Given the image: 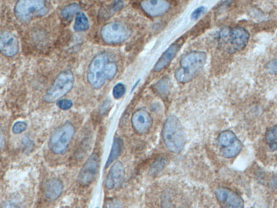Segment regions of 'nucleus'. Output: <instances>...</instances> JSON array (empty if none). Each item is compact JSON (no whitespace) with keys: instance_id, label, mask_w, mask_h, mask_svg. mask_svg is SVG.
I'll return each mask as SVG.
<instances>
[{"instance_id":"39448f33","label":"nucleus","mask_w":277,"mask_h":208,"mask_svg":"<svg viewBox=\"0 0 277 208\" xmlns=\"http://www.w3.org/2000/svg\"><path fill=\"white\" fill-rule=\"evenodd\" d=\"M74 84V77L70 70L60 72L52 86L50 87L46 93L43 96L44 101L48 104L61 100L64 96L72 90Z\"/></svg>"},{"instance_id":"4be33fe9","label":"nucleus","mask_w":277,"mask_h":208,"mask_svg":"<svg viewBox=\"0 0 277 208\" xmlns=\"http://www.w3.org/2000/svg\"><path fill=\"white\" fill-rule=\"evenodd\" d=\"M80 10V6H78V4H70L62 10V18H64V20H70L74 16L78 14Z\"/></svg>"},{"instance_id":"dca6fc26","label":"nucleus","mask_w":277,"mask_h":208,"mask_svg":"<svg viewBox=\"0 0 277 208\" xmlns=\"http://www.w3.org/2000/svg\"><path fill=\"white\" fill-rule=\"evenodd\" d=\"M64 191V184L61 180L52 178L47 180L44 185V194L50 200L58 199Z\"/></svg>"},{"instance_id":"0eeeda50","label":"nucleus","mask_w":277,"mask_h":208,"mask_svg":"<svg viewBox=\"0 0 277 208\" xmlns=\"http://www.w3.org/2000/svg\"><path fill=\"white\" fill-rule=\"evenodd\" d=\"M76 133V128L70 122H66L56 128L49 139V148L56 154L66 152Z\"/></svg>"},{"instance_id":"f8f14e48","label":"nucleus","mask_w":277,"mask_h":208,"mask_svg":"<svg viewBox=\"0 0 277 208\" xmlns=\"http://www.w3.org/2000/svg\"><path fill=\"white\" fill-rule=\"evenodd\" d=\"M142 9L152 18L164 14L170 9V3L164 0H146L141 3Z\"/></svg>"},{"instance_id":"6ab92c4d","label":"nucleus","mask_w":277,"mask_h":208,"mask_svg":"<svg viewBox=\"0 0 277 208\" xmlns=\"http://www.w3.org/2000/svg\"><path fill=\"white\" fill-rule=\"evenodd\" d=\"M122 146H123V142H122V139L116 138L114 140L113 146H112V148H111V151H110L107 163L105 165L106 168H108L120 156V154L122 153Z\"/></svg>"},{"instance_id":"7c9ffc66","label":"nucleus","mask_w":277,"mask_h":208,"mask_svg":"<svg viewBox=\"0 0 277 208\" xmlns=\"http://www.w3.org/2000/svg\"><path fill=\"white\" fill-rule=\"evenodd\" d=\"M120 203L116 200H111L106 202V208H120Z\"/></svg>"},{"instance_id":"4468645a","label":"nucleus","mask_w":277,"mask_h":208,"mask_svg":"<svg viewBox=\"0 0 277 208\" xmlns=\"http://www.w3.org/2000/svg\"><path fill=\"white\" fill-rule=\"evenodd\" d=\"M132 124L134 130L139 134H144L150 130L152 126V118L145 110H138L132 117Z\"/></svg>"},{"instance_id":"f03ea898","label":"nucleus","mask_w":277,"mask_h":208,"mask_svg":"<svg viewBox=\"0 0 277 208\" xmlns=\"http://www.w3.org/2000/svg\"><path fill=\"white\" fill-rule=\"evenodd\" d=\"M206 61V53L191 52L185 54L180 61V66L175 72V78L179 83L185 84L192 80L199 74Z\"/></svg>"},{"instance_id":"412c9836","label":"nucleus","mask_w":277,"mask_h":208,"mask_svg":"<svg viewBox=\"0 0 277 208\" xmlns=\"http://www.w3.org/2000/svg\"><path fill=\"white\" fill-rule=\"evenodd\" d=\"M242 142L239 140L234 144H232L231 146H228L227 148H222L221 154H222V156L224 158L232 159V158H234L236 156L239 154L240 152L242 151Z\"/></svg>"},{"instance_id":"473e14b6","label":"nucleus","mask_w":277,"mask_h":208,"mask_svg":"<svg viewBox=\"0 0 277 208\" xmlns=\"http://www.w3.org/2000/svg\"><path fill=\"white\" fill-rule=\"evenodd\" d=\"M4 135L3 133H2V134H1V150H3L4 146Z\"/></svg>"},{"instance_id":"cd10ccee","label":"nucleus","mask_w":277,"mask_h":208,"mask_svg":"<svg viewBox=\"0 0 277 208\" xmlns=\"http://www.w3.org/2000/svg\"><path fill=\"white\" fill-rule=\"evenodd\" d=\"M26 128H28V124L24 122H18L14 123L13 128H12V132L14 133V134H20V133H22L24 132L26 130Z\"/></svg>"},{"instance_id":"2f4dec72","label":"nucleus","mask_w":277,"mask_h":208,"mask_svg":"<svg viewBox=\"0 0 277 208\" xmlns=\"http://www.w3.org/2000/svg\"><path fill=\"white\" fill-rule=\"evenodd\" d=\"M3 208H19L18 205H16L14 203L7 202L3 206Z\"/></svg>"},{"instance_id":"5701e85b","label":"nucleus","mask_w":277,"mask_h":208,"mask_svg":"<svg viewBox=\"0 0 277 208\" xmlns=\"http://www.w3.org/2000/svg\"><path fill=\"white\" fill-rule=\"evenodd\" d=\"M174 194L166 193L164 194L162 199V208H182L180 203L176 198H174Z\"/></svg>"},{"instance_id":"9b49d317","label":"nucleus","mask_w":277,"mask_h":208,"mask_svg":"<svg viewBox=\"0 0 277 208\" xmlns=\"http://www.w3.org/2000/svg\"><path fill=\"white\" fill-rule=\"evenodd\" d=\"M1 53L7 58H12L19 52V42L14 35L10 32H4L0 37Z\"/></svg>"},{"instance_id":"7ed1b4c3","label":"nucleus","mask_w":277,"mask_h":208,"mask_svg":"<svg viewBox=\"0 0 277 208\" xmlns=\"http://www.w3.org/2000/svg\"><path fill=\"white\" fill-rule=\"evenodd\" d=\"M250 34L243 28H222L218 36V42L222 50L228 53H236L242 50L248 44Z\"/></svg>"},{"instance_id":"1a4fd4ad","label":"nucleus","mask_w":277,"mask_h":208,"mask_svg":"<svg viewBox=\"0 0 277 208\" xmlns=\"http://www.w3.org/2000/svg\"><path fill=\"white\" fill-rule=\"evenodd\" d=\"M215 196L224 208H244L242 198L230 188H218L215 190Z\"/></svg>"},{"instance_id":"a878e982","label":"nucleus","mask_w":277,"mask_h":208,"mask_svg":"<svg viewBox=\"0 0 277 208\" xmlns=\"http://www.w3.org/2000/svg\"><path fill=\"white\" fill-rule=\"evenodd\" d=\"M166 164V160L163 158H160V159L156 160V162H154L153 165L150 168V172L152 174H156L160 172V170L164 168V166Z\"/></svg>"},{"instance_id":"20e7f679","label":"nucleus","mask_w":277,"mask_h":208,"mask_svg":"<svg viewBox=\"0 0 277 208\" xmlns=\"http://www.w3.org/2000/svg\"><path fill=\"white\" fill-rule=\"evenodd\" d=\"M162 136L164 144L172 153H180L184 147L186 142L184 130L176 116H170L166 118L163 126Z\"/></svg>"},{"instance_id":"a211bd4d","label":"nucleus","mask_w":277,"mask_h":208,"mask_svg":"<svg viewBox=\"0 0 277 208\" xmlns=\"http://www.w3.org/2000/svg\"><path fill=\"white\" fill-rule=\"evenodd\" d=\"M237 141H239V139L237 138L236 134L230 132V130H226L224 132L220 133L218 138V144L221 146L222 148L231 146V145L236 144Z\"/></svg>"},{"instance_id":"423d86ee","label":"nucleus","mask_w":277,"mask_h":208,"mask_svg":"<svg viewBox=\"0 0 277 208\" xmlns=\"http://www.w3.org/2000/svg\"><path fill=\"white\" fill-rule=\"evenodd\" d=\"M14 16L22 22H28L35 18L47 14L48 9L43 0H20L16 4Z\"/></svg>"},{"instance_id":"c85d7f7f","label":"nucleus","mask_w":277,"mask_h":208,"mask_svg":"<svg viewBox=\"0 0 277 208\" xmlns=\"http://www.w3.org/2000/svg\"><path fill=\"white\" fill-rule=\"evenodd\" d=\"M56 105L62 110H68L72 107V101L70 99H61L56 102Z\"/></svg>"},{"instance_id":"ddd939ff","label":"nucleus","mask_w":277,"mask_h":208,"mask_svg":"<svg viewBox=\"0 0 277 208\" xmlns=\"http://www.w3.org/2000/svg\"><path fill=\"white\" fill-rule=\"evenodd\" d=\"M124 178V168L122 162H117L112 166L105 181V186L108 190L118 188Z\"/></svg>"},{"instance_id":"9d476101","label":"nucleus","mask_w":277,"mask_h":208,"mask_svg":"<svg viewBox=\"0 0 277 208\" xmlns=\"http://www.w3.org/2000/svg\"><path fill=\"white\" fill-rule=\"evenodd\" d=\"M99 166L98 156L96 154L90 156L84 163L80 172L78 174V180L82 185H89L92 182L98 174Z\"/></svg>"},{"instance_id":"f3484780","label":"nucleus","mask_w":277,"mask_h":208,"mask_svg":"<svg viewBox=\"0 0 277 208\" xmlns=\"http://www.w3.org/2000/svg\"><path fill=\"white\" fill-rule=\"evenodd\" d=\"M264 142L270 153L277 152V124L268 128L264 136Z\"/></svg>"},{"instance_id":"bb28decb","label":"nucleus","mask_w":277,"mask_h":208,"mask_svg":"<svg viewBox=\"0 0 277 208\" xmlns=\"http://www.w3.org/2000/svg\"><path fill=\"white\" fill-rule=\"evenodd\" d=\"M124 92H126V86L124 84L122 83H118L116 84L113 89V96L114 98L116 99H120L124 96Z\"/></svg>"},{"instance_id":"b1692460","label":"nucleus","mask_w":277,"mask_h":208,"mask_svg":"<svg viewBox=\"0 0 277 208\" xmlns=\"http://www.w3.org/2000/svg\"><path fill=\"white\" fill-rule=\"evenodd\" d=\"M170 88V83L168 78H162L154 86V90L156 92L159 93L160 95L164 96L168 94Z\"/></svg>"},{"instance_id":"c756f323","label":"nucleus","mask_w":277,"mask_h":208,"mask_svg":"<svg viewBox=\"0 0 277 208\" xmlns=\"http://www.w3.org/2000/svg\"><path fill=\"white\" fill-rule=\"evenodd\" d=\"M205 7H200L198 9L194 10L193 13L191 14V18L193 20H196L197 18H199L204 12H205Z\"/></svg>"},{"instance_id":"2eb2a0df","label":"nucleus","mask_w":277,"mask_h":208,"mask_svg":"<svg viewBox=\"0 0 277 208\" xmlns=\"http://www.w3.org/2000/svg\"><path fill=\"white\" fill-rule=\"evenodd\" d=\"M182 46V41H178L176 43L172 44L166 52L163 53V55L160 56L158 62H156L154 66L153 70L154 72H160L162 70L166 68L169 64L174 60V58L176 56L178 52Z\"/></svg>"},{"instance_id":"393cba45","label":"nucleus","mask_w":277,"mask_h":208,"mask_svg":"<svg viewBox=\"0 0 277 208\" xmlns=\"http://www.w3.org/2000/svg\"><path fill=\"white\" fill-rule=\"evenodd\" d=\"M264 68L270 76H277V56L270 58L268 62H266Z\"/></svg>"},{"instance_id":"6e6552de","label":"nucleus","mask_w":277,"mask_h":208,"mask_svg":"<svg viewBox=\"0 0 277 208\" xmlns=\"http://www.w3.org/2000/svg\"><path fill=\"white\" fill-rule=\"evenodd\" d=\"M130 31L124 24L120 22H110L102 26V38L105 43L117 44L123 43L129 38Z\"/></svg>"},{"instance_id":"aec40b11","label":"nucleus","mask_w":277,"mask_h":208,"mask_svg":"<svg viewBox=\"0 0 277 208\" xmlns=\"http://www.w3.org/2000/svg\"><path fill=\"white\" fill-rule=\"evenodd\" d=\"M89 19L87 18L86 14L83 12H78V14H76L74 29L76 32H83L89 28Z\"/></svg>"},{"instance_id":"f257e3e1","label":"nucleus","mask_w":277,"mask_h":208,"mask_svg":"<svg viewBox=\"0 0 277 208\" xmlns=\"http://www.w3.org/2000/svg\"><path fill=\"white\" fill-rule=\"evenodd\" d=\"M118 66L108 54L102 52L90 62L87 71V80L94 89H100L107 80L116 76Z\"/></svg>"}]
</instances>
